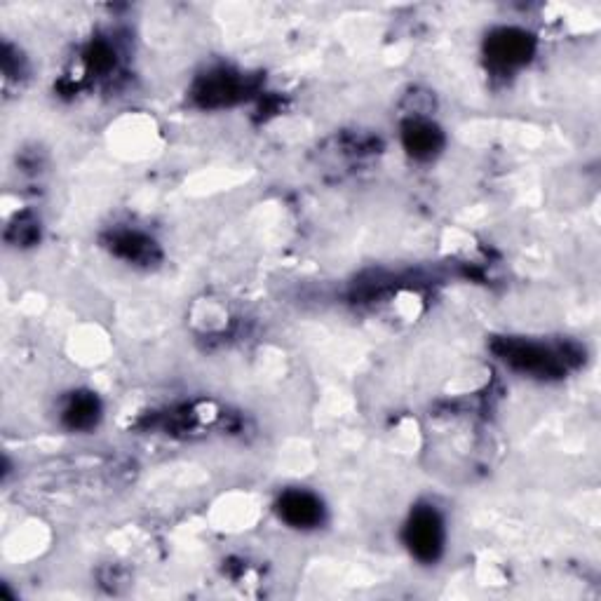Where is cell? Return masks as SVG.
Returning <instances> with one entry per match:
<instances>
[{"instance_id":"7a4b0ae2","label":"cell","mask_w":601,"mask_h":601,"mask_svg":"<svg viewBox=\"0 0 601 601\" xmlns=\"http://www.w3.org/2000/svg\"><path fill=\"white\" fill-rule=\"evenodd\" d=\"M533 52V40L529 33L517 29H501L491 33L486 40V57L496 69H515L529 62Z\"/></svg>"},{"instance_id":"5b68a950","label":"cell","mask_w":601,"mask_h":601,"mask_svg":"<svg viewBox=\"0 0 601 601\" xmlns=\"http://www.w3.org/2000/svg\"><path fill=\"white\" fill-rule=\"evenodd\" d=\"M240 83L231 73H212L198 85L195 97L200 99L202 106H224L238 97Z\"/></svg>"},{"instance_id":"3957f363","label":"cell","mask_w":601,"mask_h":601,"mask_svg":"<svg viewBox=\"0 0 601 601\" xmlns=\"http://www.w3.org/2000/svg\"><path fill=\"white\" fill-rule=\"evenodd\" d=\"M280 517L294 529H313L322 522V503L308 491L294 489L282 494L278 503Z\"/></svg>"},{"instance_id":"277c9868","label":"cell","mask_w":601,"mask_h":601,"mask_svg":"<svg viewBox=\"0 0 601 601\" xmlns=\"http://www.w3.org/2000/svg\"><path fill=\"white\" fill-rule=\"evenodd\" d=\"M503 360L510 362L515 369L529 371V374H557L559 364L550 350L524 341H505Z\"/></svg>"},{"instance_id":"ba28073f","label":"cell","mask_w":601,"mask_h":601,"mask_svg":"<svg viewBox=\"0 0 601 601\" xmlns=\"http://www.w3.org/2000/svg\"><path fill=\"white\" fill-rule=\"evenodd\" d=\"M113 249H116L118 256H123L127 261H148L153 252V242H148L137 233H125L118 235Z\"/></svg>"},{"instance_id":"8992f818","label":"cell","mask_w":601,"mask_h":601,"mask_svg":"<svg viewBox=\"0 0 601 601\" xmlns=\"http://www.w3.org/2000/svg\"><path fill=\"white\" fill-rule=\"evenodd\" d=\"M404 146L411 155L416 158H430L440 151L442 146V134L435 125L423 123V120H414L404 127Z\"/></svg>"},{"instance_id":"52a82bcc","label":"cell","mask_w":601,"mask_h":601,"mask_svg":"<svg viewBox=\"0 0 601 601\" xmlns=\"http://www.w3.org/2000/svg\"><path fill=\"white\" fill-rule=\"evenodd\" d=\"M99 418V402L90 393H80L69 402L64 409V421L73 430H87L97 423Z\"/></svg>"},{"instance_id":"6da1fadb","label":"cell","mask_w":601,"mask_h":601,"mask_svg":"<svg viewBox=\"0 0 601 601\" xmlns=\"http://www.w3.org/2000/svg\"><path fill=\"white\" fill-rule=\"evenodd\" d=\"M404 538H407L409 550L414 552L421 562H435V559L440 557L444 543L442 519L437 517L435 510H416Z\"/></svg>"}]
</instances>
